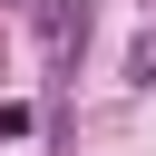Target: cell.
Here are the masks:
<instances>
[{
	"instance_id": "cell-3",
	"label": "cell",
	"mask_w": 156,
	"mask_h": 156,
	"mask_svg": "<svg viewBox=\"0 0 156 156\" xmlns=\"http://www.w3.org/2000/svg\"><path fill=\"white\" fill-rule=\"evenodd\" d=\"M0 136H20V107H0Z\"/></svg>"
},
{
	"instance_id": "cell-2",
	"label": "cell",
	"mask_w": 156,
	"mask_h": 156,
	"mask_svg": "<svg viewBox=\"0 0 156 156\" xmlns=\"http://www.w3.org/2000/svg\"><path fill=\"white\" fill-rule=\"evenodd\" d=\"M127 78H136V88H156V29H146V39L127 49Z\"/></svg>"
},
{
	"instance_id": "cell-1",
	"label": "cell",
	"mask_w": 156,
	"mask_h": 156,
	"mask_svg": "<svg viewBox=\"0 0 156 156\" xmlns=\"http://www.w3.org/2000/svg\"><path fill=\"white\" fill-rule=\"evenodd\" d=\"M78 39H88V10H78V0H39V49H49V58H68Z\"/></svg>"
}]
</instances>
